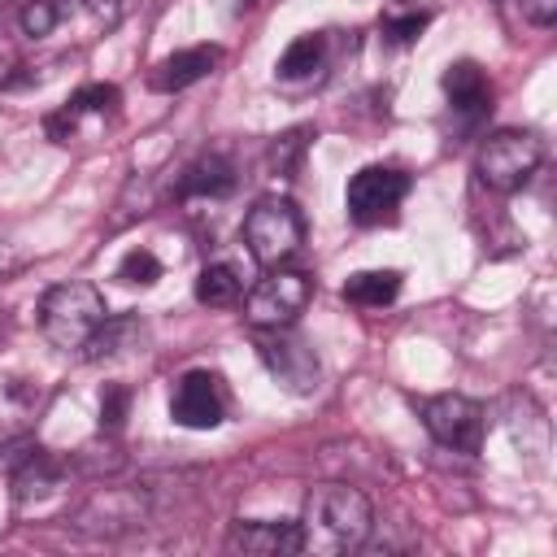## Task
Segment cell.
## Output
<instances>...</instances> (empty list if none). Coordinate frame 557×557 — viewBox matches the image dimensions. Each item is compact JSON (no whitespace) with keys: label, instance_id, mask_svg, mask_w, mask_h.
Listing matches in <instances>:
<instances>
[{"label":"cell","instance_id":"12","mask_svg":"<svg viewBox=\"0 0 557 557\" xmlns=\"http://www.w3.org/2000/svg\"><path fill=\"white\" fill-rule=\"evenodd\" d=\"M144 322L135 318V313H109L96 331H91V339L83 344V357L87 361H109V357H122V352H131V348H139L144 344Z\"/></svg>","mask_w":557,"mask_h":557},{"label":"cell","instance_id":"26","mask_svg":"<svg viewBox=\"0 0 557 557\" xmlns=\"http://www.w3.org/2000/svg\"><path fill=\"white\" fill-rule=\"evenodd\" d=\"M91 9V17H100L104 26H113L122 13H126V0H83Z\"/></svg>","mask_w":557,"mask_h":557},{"label":"cell","instance_id":"5","mask_svg":"<svg viewBox=\"0 0 557 557\" xmlns=\"http://www.w3.org/2000/svg\"><path fill=\"white\" fill-rule=\"evenodd\" d=\"M422 426L431 431V440L440 448L453 453H479L483 448V431H487V413L479 400L461 396V392H444L422 400Z\"/></svg>","mask_w":557,"mask_h":557},{"label":"cell","instance_id":"11","mask_svg":"<svg viewBox=\"0 0 557 557\" xmlns=\"http://www.w3.org/2000/svg\"><path fill=\"white\" fill-rule=\"evenodd\" d=\"M231 553H252V557H278V553H300V527L296 522H235L226 535Z\"/></svg>","mask_w":557,"mask_h":557},{"label":"cell","instance_id":"7","mask_svg":"<svg viewBox=\"0 0 557 557\" xmlns=\"http://www.w3.org/2000/svg\"><path fill=\"white\" fill-rule=\"evenodd\" d=\"M257 352H261L265 370L274 374V383H283L296 396H309L318 387V379H322L318 352L292 326H265V331H257Z\"/></svg>","mask_w":557,"mask_h":557},{"label":"cell","instance_id":"17","mask_svg":"<svg viewBox=\"0 0 557 557\" xmlns=\"http://www.w3.org/2000/svg\"><path fill=\"white\" fill-rule=\"evenodd\" d=\"M239 292H244V283H239L235 265H226V261L205 265V270H200V278H196V300H200V305H209V309H226V305H235V300H239Z\"/></svg>","mask_w":557,"mask_h":557},{"label":"cell","instance_id":"18","mask_svg":"<svg viewBox=\"0 0 557 557\" xmlns=\"http://www.w3.org/2000/svg\"><path fill=\"white\" fill-rule=\"evenodd\" d=\"M322 65V35H300V39H292L287 48H283V57H278V74L283 78H309L313 70Z\"/></svg>","mask_w":557,"mask_h":557},{"label":"cell","instance_id":"19","mask_svg":"<svg viewBox=\"0 0 557 557\" xmlns=\"http://www.w3.org/2000/svg\"><path fill=\"white\" fill-rule=\"evenodd\" d=\"M122 104V91L113 87V83H87V87H78L70 100H65V109L74 113V117H83V113H113Z\"/></svg>","mask_w":557,"mask_h":557},{"label":"cell","instance_id":"16","mask_svg":"<svg viewBox=\"0 0 557 557\" xmlns=\"http://www.w3.org/2000/svg\"><path fill=\"white\" fill-rule=\"evenodd\" d=\"M400 292V274L396 270H361L344 283V300L348 305H361V309H383L392 305Z\"/></svg>","mask_w":557,"mask_h":557},{"label":"cell","instance_id":"27","mask_svg":"<svg viewBox=\"0 0 557 557\" xmlns=\"http://www.w3.org/2000/svg\"><path fill=\"white\" fill-rule=\"evenodd\" d=\"M0 4H4V0H0Z\"/></svg>","mask_w":557,"mask_h":557},{"label":"cell","instance_id":"22","mask_svg":"<svg viewBox=\"0 0 557 557\" xmlns=\"http://www.w3.org/2000/svg\"><path fill=\"white\" fill-rule=\"evenodd\" d=\"M126 405H131V392L126 387H104V396H100V426L104 431H117L122 418H126Z\"/></svg>","mask_w":557,"mask_h":557},{"label":"cell","instance_id":"23","mask_svg":"<svg viewBox=\"0 0 557 557\" xmlns=\"http://www.w3.org/2000/svg\"><path fill=\"white\" fill-rule=\"evenodd\" d=\"M422 30H426V13H405V17L387 22V35H392L396 44H413Z\"/></svg>","mask_w":557,"mask_h":557},{"label":"cell","instance_id":"9","mask_svg":"<svg viewBox=\"0 0 557 557\" xmlns=\"http://www.w3.org/2000/svg\"><path fill=\"white\" fill-rule=\"evenodd\" d=\"M170 418L187 431H213L222 418H226V387H222V374L213 370H187L178 383H174V396H170Z\"/></svg>","mask_w":557,"mask_h":557},{"label":"cell","instance_id":"20","mask_svg":"<svg viewBox=\"0 0 557 557\" xmlns=\"http://www.w3.org/2000/svg\"><path fill=\"white\" fill-rule=\"evenodd\" d=\"M117 278L122 283H139V287H152L161 278V261L148 252V248H131L122 261H117Z\"/></svg>","mask_w":557,"mask_h":557},{"label":"cell","instance_id":"6","mask_svg":"<svg viewBox=\"0 0 557 557\" xmlns=\"http://www.w3.org/2000/svg\"><path fill=\"white\" fill-rule=\"evenodd\" d=\"M309 292H313V287H309V274L287 270V265H270L265 278L248 292L244 318H248L257 331H265V326H292L296 313L309 305Z\"/></svg>","mask_w":557,"mask_h":557},{"label":"cell","instance_id":"15","mask_svg":"<svg viewBox=\"0 0 557 557\" xmlns=\"http://www.w3.org/2000/svg\"><path fill=\"white\" fill-rule=\"evenodd\" d=\"M231 187H235V170H231V161L218 157V152L191 161V165L183 170V178H178V196H183V200H196V196H226Z\"/></svg>","mask_w":557,"mask_h":557},{"label":"cell","instance_id":"4","mask_svg":"<svg viewBox=\"0 0 557 557\" xmlns=\"http://www.w3.org/2000/svg\"><path fill=\"white\" fill-rule=\"evenodd\" d=\"M244 244L257 265H283L305 244V218L287 196H265L244 218Z\"/></svg>","mask_w":557,"mask_h":557},{"label":"cell","instance_id":"25","mask_svg":"<svg viewBox=\"0 0 557 557\" xmlns=\"http://www.w3.org/2000/svg\"><path fill=\"white\" fill-rule=\"evenodd\" d=\"M305 148V131H292V135H283L278 144H274V165L278 170H287L292 161H296V152Z\"/></svg>","mask_w":557,"mask_h":557},{"label":"cell","instance_id":"1","mask_svg":"<svg viewBox=\"0 0 557 557\" xmlns=\"http://www.w3.org/2000/svg\"><path fill=\"white\" fill-rule=\"evenodd\" d=\"M370 500L348 483H318L300 509V553H348L370 535Z\"/></svg>","mask_w":557,"mask_h":557},{"label":"cell","instance_id":"3","mask_svg":"<svg viewBox=\"0 0 557 557\" xmlns=\"http://www.w3.org/2000/svg\"><path fill=\"white\" fill-rule=\"evenodd\" d=\"M540 161H544V139L535 131L505 126V131L483 139V148L474 157V174H479V183L487 191L509 196V191H518V187H527L535 178Z\"/></svg>","mask_w":557,"mask_h":557},{"label":"cell","instance_id":"13","mask_svg":"<svg viewBox=\"0 0 557 557\" xmlns=\"http://www.w3.org/2000/svg\"><path fill=\"white\" fill-rule=\"evenodd\" d=\"M444 91H448L453 109L466 113V117H479V113L492 109V83L483 78V70H479L474 61L448 65V70H444Z\"/></svg>","mask_w":557,"mask_h":557},{"label":"cell","instance_id":"24","mask_svg":"<svg viewBox=\"0 0 557 557\" xmlns=\"http://www.w3.org/2000/svg\"><path fill=\"white\" fill-rule=\"evenodd\" d=\"M522 17L531 26H553L557 22V0H522Z\"/></svg>","mask_w":557,"mask_h":557},{"label":"cell","instance_id":"10","mask_svg":"<svg viewBox=\"0 0 557 557\" xmlns=\"http://www.w3.org/2000/svg\"><path fill=\"white\" fill-rule=\"evenodd\" d=\"M218 61H222V48H213V44L178 48V52H170L165 61H157V65H152L148 87H152V91H161V96H174V91H183V87H191V83L209 78Z\"/></svg>","mask_w":557,"mask_h":557},{"label":"cell","instance_id":"8","mask_svg":"<svg viewBox=\"0 0 557 557\" xmlns=\"http://www.w3.org/2000/svg\"><path fill=\"white\" fill-rule=\"evenodd\" d=\"M409 196V174L396 170V165H366L348 178V191H344V205H348V218L357 226H379L387 222L400 200Z\"/></svg>","mask_w":557,"mask_h":557},{"label":"cell","instance_id":"2","mask_svg":"<svg viewBox=\"0 0 557 557\" xmlns=\"http://www.w3.org/2000/svg\"><path fill=\"white\" fill-rule=\"evenodd\" d=\"M109 318V305L100 296L96 283H83V278H70V283H57L44 292L39 300V331L52 348L70 352V348H83L91 339V331Z\"/></svg>","mask_w":557,"mask_h":557},{"label":"cell","instance_id":"21","mask_svg":"<svg viewBox=\"0 0 557 557\" xmlns=\"http://www.w3.org/2000/svg\"><path fill=\"white\" fill-rule=\"evenodd\" d=\"M17 22H22V30H26L30 39H44V35H52V30H57L61 9H57V0H26Z\"/></svg>","mask_w":557,"mask_h":557},{"label":"cell","instance_id":"14","mask_svg":"<svg viewBox=\"0 0 557 557\" xmlns=\"http://www.w3.org/2000/svg\"><path fill=\"white\" fill-rule=\"evenodd\" d=\"M61 461H52L48 453H39V448H30L26 457H22V466L13 470V496H17V505H30V500H44V496H52L57 487H61Z\"/></svg>","mask_w":557,"mask_h":557}]
</instances>
